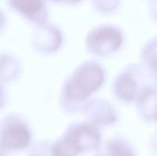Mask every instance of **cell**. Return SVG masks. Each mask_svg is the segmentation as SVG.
Returning a JSON list of instances; mask_svg holds the SVG:
<instances>
[{"label": "cell", "instance_id": "cell-11", "mask_svg": "<svg viewBox=\"0 0 157 156\" xmlns=\"http://www.w3.org/2000/svg\"><path fill=\"white\" fill-rule=\"evenodd\" d=\"M142 67L149 76L155 80L156 74V40L153 38L149 40L144 46L141 52Z\"/></svg>", "mask_w": 157, "mask_h": 156}, {"label": "cell", "instance_id": "cell-19", "mask_svg": "<svg viewBox=\"0 0 157 156\" xmlns=\"http://www.w3.org/2000/svg\"><path fill=\"white\" fill-rule=\"evenodd\" d=\"M0 156H6V154H5V151H3L1 148H0Z\"/></svg>", "mask_w": 157, "mask_h": 156}, {"label": "cell", "instance_id": "cell-1", "mask_svg": "<svg viewBox=\"0 0 157 156\" xmlns=\"http://www.w3.org/2000/svg\"><path fill=\"white\" fill-rule=\"evenodd\" d=\"M106 80L104 67L98 62L80 63L64 80L61 100L68 111H79L91 97L100 90Z\"/></svg>", "mask_w": 157, "mask_h": 156}, {"label": "cell", "instance_id": "cell-14", "mask_svg": "<svg viewBox=\"0 0 157 156\" xmlns=\"http://www.w3.org/2000/svg\"><path fill=\"white\" fill-rule=\"evenodd\" d=\"M121 0H90L94 10L100 14H109L118 9Z\"/></svg>", "mask_w": 157, "mask_h": 156}, {"label": "cell", "instance_id": "cell-6", "mask_svg": "<svg viewBox=\"0 0 157 156\" xmlns=\"http://www.w3.org/2000/svg\"><path fill=\"white\" fill-rule=\"evenodd\" d=\"M36 27L37 29L31 39L33 48L37 51L44 54L57 51L63 41V36L61 29L48 21Z\"/></svg>", "mask_w": 157, "mask_h": 156}, {"label": "cell", "instance_id": "cell-15", "mask_svg": "<svg viewBox=\"0 0 157 156\" xmlns=\"http://www.w3.org/2000/svg\"><path fill=\"white\" fill-rule=\"evenodd\" d=\"M29 156H53L52 144H49L48 143H37L31 150Z\"/></svg>", "mask_w": 157, "mask_h": 156}, {"label": "cell", "instance_id": "cell-12", "mask_svg": "<svg viewBox=\"0 0 157 156\" xmlns=\"http://www.w3.org/2000/svg\"><path fill=\"white\" fill-rule=\"evenodd\" d=\"M53 156H78L80 154L73 140L64 134L60 140L52 144Z\"/></svg>", "mask_w": 157, "mask_h": 156}, {"label": "cell", "instance_id": "cell-10", "mask_svg": "<svg viewBox=\"0 0 157 156\" xmlns=\"http://www.w3.org/2000/svg\"><path fill=\"white\" fill-rule=\"evenodd\" d=\"M22 66L17 58L9 52H0V83L16 81L21 74Z\"/></svg>", "mask_w": 157, "mask_h": 156}, {"label": "cell", "instance_id": "cell-4", "mask_svg": "<svg viewBox=\"0 0 157 156\" xmlns=\"http://www.w3.org/2000/svg\"><path fill=\"white\" fill-rule=\"evenodd\" d=\"M32 134L29 126L16 116H8L2 123L0 148L5 152H15L28 148Z\"/></svg>", "mask_w": 157, "mask_h": 156}, {"label": "cell", "instance_id": "cell-3", "mask_svg": "<svg viewBox=\"0 0 157 156\" xmlns=\"http://www.w3.org/2000/svg\"><path fill=\"white\" fill-rule=\"evenodd\" d=\"M146 74L147 73L141 64L131 63L125 66L113 80L112 93L114 97L122 103L135 102L141 91L149 85L145 81Z\"/></svg>", "mask_w": 157, "mask_h": 156}, {"label": "cell", "instance_id": "cell-13", "mask_svg": "<svg viewBox=\"0 0 157 156\" xmlns=\"http://www.w3.org/2000/svg\"><path fill=\"white\" fill-rule=\"evenodd\" d=\"M98 156H135L131 145L122 139H112L107 145L105 153Z\"/></svg>", "mask_w": 157, "mask_h": 156}, {"label": "cell", "instance_id": "cell-8", "mask_svg": "<svg viewBox=\"0 0 157 156\" xmlns=\"http://www.w3.org/2000/svg\"><path fill=\"white\" fill-rule=\"evenodd\" d=\"M7 4L16 13L35 26L48 21L46 0H7Z\"/></svg>", "mask_w": 157, "mask_h": 156}, {"label": "cell", "instance_id": "cell-16", "mask_svg": "<svg viewBox=\"0 0 157 156\" xmlns=\"http://www.w3.org/2000/svg\"><path fill=\"white\" fill-rule=\"evenodd\" d=\"M6 101V92L4 87V84L0 83V110L5 107Z\"/></svg>", "mask_w": 157, "mask_h": 156}, {"label": "cell", "instance_id": "cell-5", "mask_svg": "<svg viewBox=\"0 0 157 156\" xmlns=\"http://www.w3.org/2000/svg\"><path fill=\"white\" fill-rule=\"evenodd\" d=\"M65 134L73 140L80 154L96 151L101 144L102 137L99 128L88 121L72 125Z\"/></svg>", "mask_w": 157, "mask_h": 156}, {"label": "cell", "instance_id": "cell-18", "mask_svg": "<svg viewBox=\"0 0 157 156\" xmlns=\"http://www.w3.org/2000/svg\"><path fill=\"white\" fill-rule=\"evenodd\" d=\"M6 23V16L4 14V12L2 10H0V32L4 29Z\"/></svg>", "mask_w": 157, "mask_h": 156}, {"label": "cell", "instance_id": "cell-9", "mask_svg": "<svg viewBox=\"0 0 157 156\" xmlns=\"http://www.w3.org/2000/svg\"><path fill=\"white\" fill-rule=\"evenodd\" d=\"M135 102L141 117L147 122L156 121V87L155 84L147 85L139 94Z\"/></svg>", "mask_w": 157, "mask_h": 156}, {"label": "cell", "instance_id": "cell-7", "mask_svg": "<svg viewBox=\"0 0 157 156\" xmlns=\"http://www.w3.org/2000/svg\"><path fill=\"white\" fill-rule=\"evenodd\" d=\"M87 121L96 126H109L118 120V112L114 106L103 98L89 99L81 109Z\"/></svg>", "mask_w": 157, "mask_h": 156}, {"label": "cell", "instance_id": "cell-17", "mask_svg": "<svg viewBox=\"0 0 157 156\" xmlns=\"http://www.w3.org/2000/svg\"><path fill=\"white\" fill-rule=\"evenodd\" d=\"M56 4H62V5H74L81 2L82 0H50Z\"/></svg>", "mask_w": 157, "mask_h": 156}, {"label": "cell", "instance_id": "cell-2", "mask_svg": "<svg viewBox=\"0 0 157 156\" xmlns=\"http://www.w3.org/2000/svg\"><path fill=\"white\" fill-rule=\"evenodd\" d=\"M124 43L122 30L112 24L92 28L85 40L86 51L96 56L105 57L117 52Z\"/></svg>", "mask_w": 157, "mask_h": 156}]
</instances>
